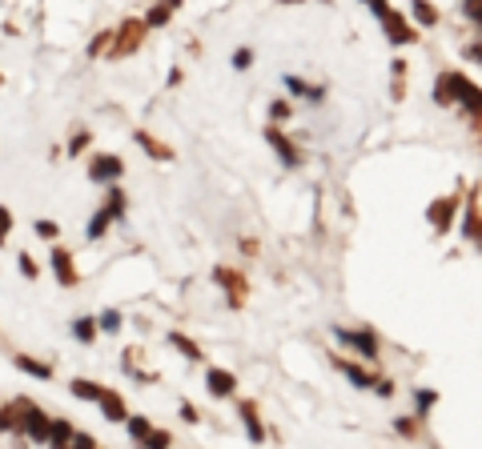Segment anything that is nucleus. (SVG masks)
I'll return each instance as SVG.
<instances>
[{"label":"nucleus","instance_id":"19","mask_svg":"<svg viewBox=\"0 0 482 449\" xmlns=\"http://www.w3.org/2000/svg\"><path fill=\"white\" fill-rule=\"evenodd\" d=\"M434 401H438V397H434V393H430V389H422V393H418V417H422V413H426V409H430V405H434Z\"/></svg>","mask_w":482,"mask_h":449},{"label":"nucleus","instance_id":"1","mask_svg":"<svg viewBox=\"0 0 482 449\" xmlns=\"http://www.w3.org/2000/svg\"><path fill=\"white\" fill-rule=\"evenodd\" d=\"M141 36H145L141 20H125V24H121V36H117L112 48H109V56H125V52H133V48L141 45Z\"/></svg>","mask_w":482,"mask_h":449},{"label":"nucleus","instance_id":"3","mask_svg":"<svg viewBox=\"0 0 482 449\" xmlns=\"http://www.w3.org/2000/svg\"><path fill=\"white\" fill-rule=\"evenodd\" d=\"M213 277H217L221 285H229V301H233V305L245 301V277H238V273H229V269H217Z\"/></svg>","mask_w":482,"mask_h":449},{"label":"nucleus","instance_id":"27","mask_svg":"<svg viewBox=\"0 0 482 449\" xmlns=\"http://www.w3.org/2000/svg\"><path fill=\"white\" fill-rule=\"evenodd\" d=\"M4 233H8V213L0 208V241H4Z\"/></svg>","mask_w":482,"mask_h":449},{"label":"nucleus","instance_id":"24","mask_svg":"<svg viewBox=\"0 0 482 449\" xmlns=\"http://www.w3.org/2000/svg\"><path fill=\"white\" fill-rule=\"evenodd\" d=\"M85 144H89V132H77V137H73V153H80Z\"/></svg>","mask_w":482,"mask_h":449},{"label":"nucleus","instance_id":"22","mask_svg":"<svg viewBox=\"0 0 482 449\" xmlns=\"http://www.w3.org/2000/svg\"><path fill=\"white\" fill-rule=\"evenodd\" d=\"M77 337L80 341H93V325H89V321H77Z\"/></svg>","mask_w":482,"mask_h":449},{"label":"nucleus","instance_id":"7","mask_svg":"<svg viewBox=\"0 0 482 449\" xmlns=\"http://www.w3.org/2000/svg\"><path fill=\"white\" fill-rule=\"evenodd\" d=\"M52 269H57V277H61V285H77V273H73V261H68L64 249L52 253Z\"/></svg>","mask_w":482,"mask_h":449},{"label":"nucleus","instance_id":"15","mask_svg":"<svg viewBox=\"0 0 482 449\" xmlns=\"http://www.w3.org/2000/svg\"><path fill=\"white\" fill-rule=\"evenodd\" d=\"M16 365H20V369H29V373H36V377H52V369L41 365V361H29V357H16Z\"/></svg>","mask_w":482,"mask_h":449},{"label":"nucleus","instance_id":"12","mask_svg":"<svg viewBox=\"0 0 482 449\" xmlns=\"http://www.w3.org/2000/svg\"><path fill=\"white\" fill-rule=\"evenodd\" d=\"M286 84H289V93H302V96H309V100H321V93H326V89H318V84H305V80H298V77H289Z\"/></svg>","mask_w":482,"mask_h":449},{"label":"nucleus","instance_id":"9","mask_svg":"<svg viewBox=\"0 0 482 449\" xmlns=\"http://www.w3.org/2000/svg\"><path fill=\"white\" fill-rule=\"evenodd\" d=\"M93 173V181H112V176L121 173V160L117 157H96V165L89 169Z\"/></svg>","mask_w":482,"mask_h":449},{"label":"nucleus","instance_id":"17","mask_svg":"<svg viewBox=\"0 0 482 449\" xmlns=\"http://www.w3.org/2000/svg\"><path fill=\"white\" fill-rule=\"evenodd\" d=\"M173 345H177V349H185V357H193V361H197V357H201V349H197V345H193L189 337H181V333H173Z\"/></svg>","mask_w":482,"mask_h":449},{"label":"nucleus","instance_id":"14","mask_svg":"<svg viewBox=\"0 0 482 449\" xmlns=\"http://www.w3.org/2000/svg\"><path fill=\"white\" fill-rule=\"evenodd\" d=\"M73 393H77V397L96 401V397H101V385H93V381H73Z\"/></svg>","mask_w":482,"mask_h":449},{"label":"nucleus","instance_id":"26","mask_svg":"<svg viewBox=\"0 0 482 449\" xmlns=\"http://www.w3.org/2000/svg\"><path fill=\"white\" fill-rule=\"evenodd\" d=\"M466 56H470V61H482V45H470L466 48Z\"/></svg>","mask_w":482,"mask_h":449},{"label":"nucleus","instance_id":"13","mask_svg":"<svg viewBox=\"0 0 482 449\" xmlns=\"http://www.w3.org/2000/svg\"><path fill=\"white\" fill-rule=\"evenodd\" d=\"M137 144H145V149H149V153H153L157 160H169V157H173V153H169L165 144H157L153 137H149V132H137Z\"/></svg>","mask_w":482,"mask_h":449},{"label":"nucleus","instance_id":"25","mask_svg":"<svg viewBox=\"0 0 482 449\" xmlns=\"http://www.w3.org/2000/svg\"><path fill=\"white\" fill-rule=\"evenodd\" d=\"M273 116H277V121H282V116H289V105H286V100H277V105H273Z\"/></svg>","mask_w":482,"mask_h":449},{"label":"nucleus","instance_id":"20","mask_svg":"<svg viewBox=\"0 0 482 449\" xmlns=\"http://www.w3.org/2000/svg\"><path fill=\"white\" fill-rule=\"evenodd\" d=\"M249 61H254V52H249V48H241V52H233V64H238V68H249Z\"/></svg>","mask_w":482,"mask_h":449},{"label":"nucleus","instance_id":"6","mask_svg":"<svg viewBox=\"0 0 482 449\" xmlns=\"http://www.w3.org/2000/svg\"><path fill=\"white\" fill-rule=\"evenodd\" d=\"M233 373H225V369H209V389L217 393V397H229L233 393Z\"/></svg>","mask_w":482,"mask_h":449},{"label":"nucleus","instance_id":"10","mask_svg":"<svg viewBox=\"0 0 482 449\" xmlns=\"http://www.w3.org/2000/svg\"><path fill=\"white\" fill-rule=\"evenodd\" d=\"M337 369H342V373H346V377H350L353 385H362V389H370V385H374V377H370L366 369H358V365H350V361H337Z\"/></svg>","mask_w":482,"mask_h":449},{"label":"nucleus","instance_id":"5","mask_svg":"<svg viewBox=\"0 0 482 449\" xmlns=\"http://www.w3.org/2000/svg\"><path fill=\"white\" fill-rule=\"evenodd\" d=\"M265 137H270V144L273 149H277V153H282V160H286V165H298V149H293V144L286 141V137H282V128H265Z\"/></svg>","mask_w":482,"mask_h":449},{"label":"nucleus","instance_id":"18","mask_svg":"<svg viewBox=\"0 0 482 449\" xmlns=\"http://www.w3.org/2000/svg\"><path fill=\"white\" fill-rule=\"evenodd\" d=\"M414 13H418V20H422V24H434V20H438V13H434L426 0H418V4H414Z\"/></svg>","mask_w":482,"mask_h":449},{"label":"nucleus","instance_id":"23","mask_svg":"<svg viewBox=\"0 0 482 449\" xmlns=\"http://www.w3.org/2000/svg\"><path fill=\"white\" fill-rule=\"evenodd\" d=\"M117 325H121V317H117V313H105V317H101V329H117Z\"/></svg>","mask_w":482,"mask_h":449},{"label":"nucleus","instance_id":"2","mask_svg":"<svg viewBox=\"0 0 482 449\" xmlns=\"http://www.w3.org/2000/svg\"><path fill=\"white\" fill-rule=\"evenodd\" d=\"M337 341H346V345H353V349L362 353V357H378V337L370 333V329H358V333H350V329H337Z\"/></svg>","mask_w":482,"mask_h":449},{"label":"nucleus","instance_id":"16","mask_svg":"<svg viewBox=\"0 0 482 449\" xmlns=\"http://www.w3.org/2000/svg\"><path fill=\"white\" fill-rule=\"evenodd\" d=\"M129 429H133V437H137V441H145V437L153 433V425H149V421H141V417H129Z\"/></svg>","mask_w":482,"mask_h":449},{"label":"nucleus","instance_id":"21","mask_svg":"<svg viewBox=\"0 0 482 449\" xmlns=\"http://www.w3.org/2000/svg\"><path fill=\"white\" fill-rule=\"evenodd\" d=\"M36 233H41V237H57V224L52 221H36Z\"/></svg>","mask_w":482,"mask_h":449},{"label":"nucleus","instance_id":"4","mask_svg":"<svg viewBox=\"0 0 482 449\" xmlns=\"http://www.w3.org/2000/svg\"><path fill=\"white\" fill-rule=\"evenodd\" d=\"M454 208H458V201L450 197V201H438V205H430V221L434 229L442 233V229H450V221H454Z\"/></svg>","mask_w":482,"mask_h":449},{"label":"nucleus","instance_id":"11","mask_svg":"<svg viewBox=\"0 0 482 449\" xmlns=\"http://www.w3.org/2000/svg\"><path fill=\"white\" fill-rule=\"evenodd\" d=\"M241 413H245V429H249V437H254V441H261V437H265V429L257 425V409H254V401H245V405H241Z\"/></svg>","mask_w":482,"mask_h":449},{"label":"nucleus","instance_id":"8","mask_svg":"<svg viewBox=\"0 0 482 449\" xmlns=\"http://www.w3.org/2000/svg\"><path fill=\"white\" fill-rule=\"evenodd\" d=\"M101 405H105V413L112 417V421H129V413H125V401L117 397V393H109V389H101Z\"/></svg>","mask_w":482,"mask_h":449}]
</instances>
